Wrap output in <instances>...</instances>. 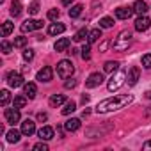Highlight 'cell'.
Instances as JSON below:
<instances>
[{"label": "cell", "instance_id": "obj_23", "mask_svg": "<svg viewBox=\"0 0 151 151\" xmlns=\"http://www.w3.org/2000/svg\"><path fill=\"white\" fill-rule=\"evenodd\" d=\"M82 9H84V6H80V4H75V6H71V9L68 11L69 18H78V16L82 14Z\"/></svg>", "mask_w": 151, "mask_h": 151}, {"label": "cell", "instance_id": "obj_22", "mask_svg": "<svg viewBox=\"0 0 151 151\" xmlns=\"http://www.w3.org/2000/svg\"><path fill=\"white\" fill-rule=\"evenodd\" d=\"M64 101H66V96L64 94H52L50 96V105L52 107H60Z\"/></svg>", "mask_w": 151, "mask_h": 151}, {"label": "cell", "instance_id": "obj_20", "mask_svg": "<svg viewBox=\"0 0 151 151\" xmlns=\"http://www.w3.org/2000/svg\"><path fill=\"white\" fill-rule=\"evenodd\" d=\"M9 13H11V16H14V18H18V16L22 14V2H20V0H13V2H11Z\"/></svg>", "mask_w": 151, "mask_h": 151}, {"label": "cell", "instance_id": "obj_40", "mask_svg": "<svg viewBox=\"0 0 151 151\" xmlns=\"http://www.w3.org/2000/svg\"><path fill=\"white\" fill-rule=\"evenodd\" d=\"M75 86H77V80H75V78H71V80H68V82L64 84V87H66V89H73Z\"/></svg>", "mask_w": 151, "mask_h": 151}, {"label": "cell", "instance_id": "obj_28", "mask_svg": "<svg viewBox=\"0 0 151 151\" xmlns=\"http://www.w3.org/2000/svg\"><path fill=\"white\" fill-rule=\"evenodd\" d=\"M9 100H11V94H9V91H7V89H2V91H0V105H2V107H6V105L9 103Z\"/></svg>", "mask_w": 151, "mask_h": 151}, {"label": "cell", "instance_id": "obj_6", "mask_svg": "<svg viewBox=\"0 0 151 151\" xmlns=\"http://www.w3.org/2000/svg\"><path fill=\"white\" fill-rule=\"evenodd\" d=\"M39 29H43L41 20H25L22 23V32H32V30H39Z\"/></svg>", "mask_w": 151, "mask_h": 151}, {"label": "cell", "instance_id": "obj_39", "mask_svg": "<svg viewBox=\"0 0 151 151\" xmlns=\"http://www.w3.org/2000/svg\"><path fill=\"white\" fill-rule=\"evenodd\" d=\"M34 151H48V146L45 142H39V144L34 146Z\"/></svg>", "mask_w": 151, "mask_h": 151}, {"label": "cell", "instance_id": "obj_15", "mask_svg": "<svg viewBox=\"0 0 151 151\" xmlns=\"http://www.w3.org/2000/svg\"><path fill=\"white\" fill-rule=\"evenodd\" d=\"M37 137H39L41 140H50V139H53V128H52V126H43V128L37 132Z\"/></svg>", "mask_w": 151, "mask_h": 151}, {"label": "cell", "instance_id": "obj_45", "mask_svg": "<svg viewBox=\"0 0 151 151\" xmlns=\"http://www.w3.org/2000/svg\"><path fill=\"white\" fill-rule=\"evenodd\" d=\"M87 101H89V96H86V94H84V96H82V103H84V105H86V103H87Z\"/></svg>", "mask_w": 151, "mask_h": 151}, {"label": "cell", "instance_id": "obj_38", "mask_svg": "<svg viewBox=\"0 0 151 151\" xmlns=\"http://www.w3.org/2000/svg\"><path fill=\"white\" fill-rule=\"evenodd\" d=\"M23 59H25V60H32V59H34V50L27 48V50L23 52Z\"/></svg>", "mask_w": 151, "mask_h": 151}, {"label": "cell", "instance_id": "obj_3", "mask_svg": "<svg viewBox=\"0 0 151 151\" xmlns=\"http://www.w3.org/2000/svg\"><path fill=\"white\" fill-rule=\"evenodd\" d=\"M130 43H132V32L130 30H123V32H119L116 41H112V46H114V50L123 52V50H126L130 46Z\"/></svg>", "mask_w": 151, "mask_h": 151}, {"label": "cell", "instance_id": "obj_1", "mask_svg": "<svg viewBox=\"0 0 151 151\" xmlns=\"http://www.w3.org/2000/svg\"><path fill=\"white\" fill-rule=\"evenodd\" d=\"M133 101V96L132 94H121V96H112V98H107L103 101H100L96 105V112L98 114H107V112H114V110H119L126 105H130Z\"/></svg>", "mask_w": 151, "mask_h": 151}, {"label": "cell", "instance_id": "obj_9", "mask_svg": "<svg viewBox=\"0 0 151 151\" xmlns=\"http://www.w3.org/2000/svg\"><path fill=\"white\" fill-rule=\"evenodd\" d=\"M149 25H151V20H149L146 14H140V16L135 20V30H139V32H146V30L149 29Z\"/></svg>", "mask_w": 151, "mask_h": 151}, {"label": "cell", "instance_id": "obj_10", "mask_svg": "<svg viewBox=\"0 0 151 151\" xmlns=\"http://www.w3.org/2000/svg\"><path fill=\"white\" fill-rule=\"evenodd\" d=\"M52 77H53V69H52L50 66H45L43 69L37 71V77H36V78H37L39 82H50Z\"/></svg>", "mask_w": 151, "mask_h": 151}, {"label": "cell", "instance_id": "obj_32", "mask_svg": "<svg viewBox=\"0 0 151 151\" xmlns=\"http://www.w3.org/2000/svg\"><path fill=\"white\" fill-rule=\"evenodd\" d=\"M112 25H114V20L109 18V16H105V18L100 20V27H101V29H110Z\"/></svg>", "mask_w": 151, "mask_h": 151}, {"label": "cell", "instance_id": "obj_14", "mask_svg": "<svg viewBox=\"0 0 151 151\" xmlns=\"http://www.w3.org/2000/svg\"><path fill=\"white\" fill-rule=\"evenodd\" d=\"M78 128H80V119H77V117H71V119H68L64 123V130L66 132H77Z\"/></svg>", "mask_w": 151, "mask_h": 151}, {"label": "cell", "instance_id": "obj_25", "mask_svg": "<svg viewBox=\"0 0 151 151\" xmlns=\"http://www.w3.org/2000/svg\"><path fill=\"white\" fill-rule=\"evenodd\" d=\"M103 69H105L107 73H114V71L119 69V62H117V60H107L105 66H103Z\"/></svg>", "mask_w": 151, "mask_h": 151}, {"label": "cell", "instance_id": "obj_35", "mask_svg": "<svg viewBox=\"0 0 151 151\" xmlns=\"http://www.w3.org/2000/svg\"><path fill=\"white\" fill-rule=\"evenodd\" d=\"M59 16H60V13H59L57 9H50V11H48V20L57 22V20H59Z\"/></svg>", "mask_w": 151, "mask_h": 151}, {"label": "cell", "instance_id": "obj_24", "mask_svg": "<svg viewBox=\"0 0 151 151\" xmlns=\"http://www.w3.org/2000/svg\"><path fill=\"white\" fill-rule=\"evenodd\" d=\"M101 37V30L100 29H93V30H89V36H87V43H96L98 39Z\"/></svg>", "mask_w": 151, "mask_h": 151}, {"label": "cell", "instance_id": "obj_42", "mask_svg": "<svg viewBox=\"0 0 151 151\" xmlns=\"http://www.w3.org/2000/svg\"><path fill=\"white\" fill-rule=\"evenodd\" d=\"M46 119H48V116H46L45 112H39V114H37V121H46Z\"/></svg>", "mask_w": 151, "mask_h": 151}, {"label": "cell", "instance_id": "obj_33", "mask_svg": "<svg viewBox=\"0 0 151 151\" xmlns=\"http://www.w3.org/2000/svg\"><path fill=\"white\" fill-rule=\"evenodd\" d=\"M82 59L84 60H89L91 59V43L84 45V48H82Z\"/></svg>", "mask_w": 151, "mask_h": 151}, {"label": "cell", "instance_id": "obj_8", "mask_svg": "<svg viewBox=\"0 0 151 151\" xmlns=\"http://www.w3.org/2000/svg\"><path fill=\"white\" fill-rule=\"evenodd\" d=\"M4 116H6V121H7L9 124H16V123H20V119H22L18 109H6Z\"/></svg>", "mask_w": 151, "mask_h": 151}, {"label": "cell", "instance_id": "obj_18", "mask_svg": "<svg viewBox=\"0 0 151 151\" xmlns=\"http://www.w3.org/2000/svg\"><path fill=\"white\" fill-rule=\"evenodd\" d=\"M69 39L68 37H60V39H57V43H55V52H66L68 50V46H69Z\"/></svg>", "mask_w": 151, "mask_h": 151}, {"label": "cell", "instance_id": "obj_29", "mask_svg": "<svg viewBox=\"0 0 151 151\" xmlns=\"http://www.w3.org/2000/svg\"><path fill=\"white\" fill-rule=\"evenodd\" d=\"M27 105V96H16L14 101H13V107L14 109H23Z\"/></svg>", "mask_w": 151, "mask_h": 151}, {"label": "cell", "instance_id": "obj_2", "mask_svg": "<svg viewBox=\"0 0 151 151\" xmlns=\"http://www.w3.org/2000/svg\"><path fill=\"white\" fill-rule=\"evenodd\" d=\"M124 80H126V71L117 69V71H114V75L110 77V80H109V84H107V89H109L110 93H114V91H117V89L124 84Z\"/></svg>", "mask_w": 151, "mask_h": 151}, {"label": "cell", "instance_id": "obj_19", "mask_svg": "<svg viewBox=\"0 0 151 151\" xmlns=\"http://www.w3.org/2000/svg\"><path fill=\"white\" fill-rule=\"evenodd\" d=\"M22 135H23V133H22V130L18 132V130H14V128H13V130H9V132L6 133V137H7V142H11V144H14V142H18Z\"/></svg>", "mask_w": 151, "mask_h": 151}, {"label": "cell", "instance_id": "obj_26", "mask_svg": "<svg viewBox=\"0 0 151 151\" xmlns=\"http://www.w3.org/2000/svg\"><path fill=\"white\" fill-rule=\"evenodd\" d=\"M87 36H89V30H87V29H80V30H78L77 34L73 36V39L77 41V43H82V41H84V39H86Z\"/></svg>", "mask_w": 151, "mask_h": 151}, {"label": "cell", "instance_id": "obj_11", "mask_svg": "<svg viewBox=\"0 0 151 151\" xmlns=\"http://www.w3.org/2000/svg\"><path fill=\"white\" fill-rule=\"evenodd\" d=\"M139 77H140V69H139L137 66L130 68V69H128V73H126V78H128V86H135V84L139 82Z\"/></svg>", "mask_w": 151, "mask_h": 151}, {"label": "cell", "instance_id": "obj_12", "mask_svg": "<svg viewBox=\"0 0 151 151\" xmlns=\"http://www.w3.org/2000/svg\"><path fill=\"white\" fill-rule=\"evenodd\" d=\"M34 132H36V123H34L32 119H25V121L22 123V133H23L25 137H30Z\"/></svg>", "mask_w": 151, "mask_h": 151}, {"label": "cell", "instance_id": "obj_30", "mask_svg": "<svg viewBox=\"0 0 151 151\" xmlns=\"http://www.w3.org/2000/svg\"><path fill=\"white\" fill-rule=\"evenodd\" d=\"M13 29H14V25L11 22H4V25H2V37H7L13 32Z\"/></svg>", "mask_w": 151, "mask_h": 151}, {"label": "cell", "instance_id": "obj_7", "mask_svg": "<svg viewBox=\"0 0 151 151\" xmlns=\"http://www.w3.org/2000/svg\"><path fill=\"white\" fill-rule=\"evenodd\" d=\"M101 82H103V75H101V73H91L89 78L86 80V87H87V89H94V87H98Z\"/></svg>", "mask_w": 151, "mask_h": 151}, {"label": "cell", "instance_id": "obj_4", "mask_svg": "<svg viewBox=\"0 0 151 151\" xmlns=\"http://www.w3.org/2000/svg\"><path fill=\"white\" fill-rule=\"evenodd\" d=\"M73 73H75V66H73V62L71 60H60L59 64H57V75L60 78H71L73 77Z\"/></svg>", "mask_w": 151, "mask_h": 151}, {"label": "cell", "instance_id": "obj_43", "mask_svg": "<svg viewBox=\"0 0 151 151\" xmlns=\"http://www.w3.org/2000/svg\"><path fill=\"white\" fill-rule=\"evenodd\" d=\"M144 149H151V140H147V142H144V146H142Z\"/></svg>", "mask_w": 151, "mask_h": 151}, {"label": "cell", "instance_id": "obj_37", "mask_svg": "<svg viewBox=\"0 0 151 151\" xmlns=\"http://www.w3.org/2000/svg\"><path fill=\"white\" fill-rule=\"evenodd\" d=\"M11 50H13V45H11L7 39H4V41H2V52H4V53H11Z\"/></svg>", "mask_w": 151, "mask_h": 151}, {"label": "cell", "instance_id": "obj_41", "mask_svg": "<svg viewBox=\"0 0 151 151\" xmlns=\"http://www.w3.org/2000/svg\"><path fill=\"white\" fill-rule=\"evenodd\" d=\"M109 45H110V41H103V43H101V46H100V52H105V50L109 48Z\"/></svg>", "mask_w": 151, "mask_h": 151}, {"label": "cell", "instance_id": "obj_21", "mask_svg": "<svg viewBox=\"0 0 151 151\" xmlns=\"http://www.w3.org/2000/svg\"><path fill=\"white\" fill-rule=\"evenodd\" d=\"M133 13H137L139 16H140V14H146V13H147L146 2H142V0H137V2L133 4Z\"/></svg>", "mask_w": 151, "mask_h": 151}, {"label": "cell", "instance_id": "obj_46", "mask_svg": "<svg viewBox=\"0 0 151 151\" xmlns=\"http://www.w3.org/2000/svg\"><path fill=\"white\" fill-rule=\"evenodd\" d=\"M146 98H149V100H151V91H147V93H146Z\"/></svg>", "mask_w": 151, "mask_h": 151}, {"label": "cell", "instance_id": "obj_44", "mask_svg": "<svg viewBox=\"0 0 151 151\" xmlns=\"http://www.w3.org/2000/svg\"><path fill=\"white\" fill-rule=\"evenodd\" d=\"M73 0H62V6H71Z\"/></svg>", "mask_w": 151, "mask_h": 151}, {"label": "cell", "instance_id": "obj_27", "mask_svg": "<svg viewBox=\"0 0 151 151\" xmlns=\"http://www.w3.org/2000/svg\"><path fill=\"white\" fill-rule=\"evenodd\" d=\"M75 110H77V103H75V101H68V103L64 105V109H62V114H64V116H69V114H73Z\"/></svg>", "mask_w": 151, "mask_h": 151}, {"label": "cell", "instance_id": "obj_13", "mask_svg": "<svg viewBox=\"0 0 151 151\" xmlns=\"http://www.w3.org/2000/svg\"><path fill=\"white\" fill-rule=\"evenodd\" d=\"M23 91H25V96H27L29 100L36 98V94H37V87H36L34 82H27V84H23Z\"/></svg>", "mask_w": 151, "mask_h": 151}, {"label": "cell", "instance_id": "obj_34", "mask_svg": "<svg viewBox=\"0 0 151 151\" xmlns=\"http://www.w3.org/2000/svg\"><path fill=\"white\" fill-rule=\"evenodd\" d=\"M142 66H144L146 69H151V53L142 55Z\"/></svg>", "mask_w": 151, "mask_h": 151}, {"label": "cell", "instance_id": "obj_16", "mask_svg": "<svg viewBox=\"0 0 151 151\" xmlns=\"http://www.w3.org/2000/svg\"><path fill=\"white\" fill-rule=\"evenodd\" d=\"M132 14H133V9H130V7H117L116 9V18H119V20H128Z\"/></svg>", "mask_w": 151, "mask_h": 151}, {"label": "cell", "instance_id": "obj_36", "mask_svg": "<svg viewBox=\"0 0 151 151\" xmlns=\"http://www.w3.org/2000/svg\"><path fill=\"white\" fill-rule=\"evenodd\" d=\"M25 45H27V37L22 36V37H16L14 39V48H23Z\"/></svg>", "mask_w": 151, "mask_h": 151}, {"label": "cell", "instance_id": "obj_5", "mask_svg": "<svg viewBox=\"0 0 151 151\" xmlns=\"http://www.w3.org/2000/svg\"><path fill=\"white\" fill-rule=\"evenodd\" d=\"M7 84H9V87H22L25 82H23V75H20V73H16V71H9L7 73Z\"/></svg>", "mask_w": 151, "mask_h": 151}, {"label": "cell", "instance_id": "obj_17", "mask_svg": "<svg viewBox=\"0 0 151 151\" xmlns=\"http://www.w3.org/2000/svg\"><path fill=\"white\" fill-rule=\"evenodd\" d=\"M64 30H66V25H64V23H57V22L48 27V34H50V36H59V34H62Z\"/></svg>", "mask_w": 151, "mask_h": 151}, {"label": "cell", "instance_id": "obj_31", "mask_svg": "<svg viewBox=\"0 0 151 151\" xmlns=\"http://www.w3.org/2000/svg\"><path fill=\"white\" fill-rule=\"evenodd\" d=\"M37 13H39V0H32V4L29 6V14L36 16Z\"/></svg>", "mask_w": 151, "mask_h": 151}]
</instances>
